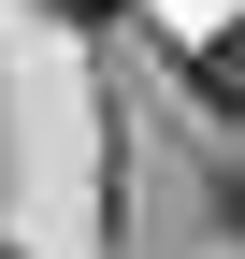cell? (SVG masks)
Here are the masks:
<instances>
[{
    "mask_svg": "<svg viewBox=\"0 0 245 259\" xmlns=\"http://www.w3.org/2000/svg\"><path fill=\"white\" fill-rule=\"evenodd\" d=\"M44 15H72V29H115V15H130V0H44Z\"/></svg>",
    "mask_w": 245,
    "mask_h": 259,
    "instance_id": "2",
    "label": "cell"
},
{
    "mask_svg": "<svg viewBox=\"0 0 245 259\" xmlns=\"http://www.w3.org/2000/svg\"><path fill=\"white\" fill-rule=\"evenodd\" d=\"M0 259H15V245H0Z\"/></svg>",
    "mask_w": 245,
    "mask_h": 259,
    "instance_id": "4",
    "label": "cell"
},
{
    "mask_svg": "<svg viewBox=\"0 0 245 259\" xmlns=\"http://www.w3.org/2000/svg\"><path fill=\"white\" fill-rule=\"evenodd\" d=\"M188 87L202 101H245V29H217V58H188Z\"/></svg>",
    "mask_w": 245,
    "mask_h": 259,
    "instance_id": "1",
    "label": "cell"
},
{
    "mask_svg": "<svg viewBox=\"0 0 245 259\" xmlns=\"http://www.w3.org/2000/svg\"><path fill=\"white\" fill-rule=\"evenodd\" d=\"M217 216H231V231H245V158H231V187H217Z\"/></svg>",
    "mask_w": 245,
    "mask_h": 259,
    "instance_id": "3",
    "label": "cell"
}]
</instances>
